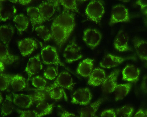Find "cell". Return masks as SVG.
I'll return each mask as SVG.
<instances>
[{"label": "cell", "instance_id": "1f68e13d", "mask_svg": "<svg viewBox=\"0 0 147 117\" xmlns=\"http://www.w3.org/2000/svg\"><path fill=\"white\" fill-rule=\"evenodd\" d=\"M34 31L37 36L44 42L49 41L52 39L51 31L45 26H38L35 28Z\"/></svg>", "mask_w": 147, "mask_h": 117}, {"label": "cell", "instance_id": "ab89813d", "mask_svg": "<svg viewBox=\"0 0 147 117\" xmlns=\"http://www.w3.org/2000/svg\"><path fill=\"white\" fill-rule=\"evenodd\" d=\"M101 117H113L117 116L116 112L113 109H108L105 110L101 112L100 114Z\"/></svg>", "mask_w": 147, "mask_h": 117}, {"label": "cell", "instance_id": "60d3db41", "mask_svg": "<svg viewBox=\"0 0 147 117\" xmlns=\"http://www.w3.org/2000/svg\"><path fill=\"white\" fill-rule=\"evenodd\" d=\"M135 117H146L147 116V110H145L142 109H139L134 115Z\"/></svg>", "mask_w": 147, "mask_h": 117}, {"label": "cell", "instance_id": "9c48e42d", "mask_svg": "<svg viewBox=\"0 0 147 117\" xmlns=\"http://www.w3.org/2000/svg\"><path fill=\"white\" fill-rule=\"evenodd\" d=\"M136 59V57L134 56L123 57L108 54L103 57L100 65L102 68H110L116 67L127 60Z\"/></svg>", "mask_w": 147, "mask_h": 117}, {"label": "cell", "instance_id": "4fadbf2b", "mask_svg": "<svg viewBox=\"0 0 147 117\" xmlns=\"http://www.w3.org/2000/svg\"><path fill=\"white\" fill-rule=\"evenodd\" d=\"M74 82L70 74L68 72L64 71L59 74L54 82L51 86L59 87L71 91L74 88Z\"/></svg>", "mask_w": 147, "mask_h": 117}, {"label": "cell", "instance_id": "8fae6325", "mask_svg": "<svg viewBox=\"0 0 147 117\" xmlns=\"http://www.w3.org/2000/svg\"><path fill=\"white\" fill-rule=\"evenodd\" d=\"M102 38L101 33L94 29H88L83 33V38L84 41L92 50L100 44Z\"/></svg>", "mask_w": 147, "mask_h": 117}, {"label": "cell", "instance_id": "ffe728a7", "mask_svg": "<svg viewBox=\"0 0 147 117\" xmlns=\"http://www.w3.org/2000/svg\"><path fill=\"white\" fill-rule=\"evenodd\" d=\"M132 42L138 55L142 61L147 63V41L139 37H136L134 38Z\"/></svg>", "mask_w": 147, "mask_h": 117}, {"label": "cell", "instance_id": "f6af8a7d", "mask_svg": "<svg viewBox=\"0 0 147 117\" xmlns=\"http://www.w3.org/2000/svg\"><path fill=\"white\" fill-rule=\"evenodd\" d=\"M0 63H1V73H3L5 70V65L1 62H0Z\"/></svg>", "mask_w": 147, "mask_h": 117}, {"label": "cell", "instance_id": "d6986e66", "mask_svg": "<svg viewBox=\"0 0 147 117\" xmlns=\"http://www.w3.org/2000/svg\"><path fill=\"white\" fill-rule=\"evenodd\" d=\"M19 56L11 53L8 48L1 42L0 43V62L5 65H9L14 64L18 61Z\"/></svg>", "mask_w": 147, "mask_h": 117}, {"label": "cell", "instance_id": "3957f363", "mask_svg": "<svg viewBox=\"0 0 147 117\" xmlns=\"http://www.w3.org/2000/svg\"><path fill=\"white\" fill-rule=\"evenodd\" d=\"M85 13L92 21L99 24L105 13L104 3L100 1H93L90 2L85 10Z\"/></svg>", "mask_w": 147, "mask_h": 117}, {"label": "cell", "instance_id": "603a6c76", "mask_svg": "<svg viewBox=\"0 0 147 117\" xmlns=\"http://www.w3.org/2000/svg\"><path fill=\"white\" fill-rule=\"evenodd\" d=\"M94 60L87 58L84 60L79 64L77 69V73L85 78L89 77L92 72L94 68Z\"/></svg>", "mask_w": 147, "mask_h": 117}, {"label": "cell", "instance_id": "ee69618b", "mask_svg": "<svg viewBox=\"0 0 147 117\" xmlns=\"http://www.w3.org/2000/svg\"><path fill=\"white\" fill-rule=\"evenodd\" d=\"M60 116L61 117H77L78 116L73 113L65 111L61 113Z\"/></svg>", "mask_w": 147, "mask_h": 117}, {"label": "cell", "instance_id": "d4e9b609", "mask_svg": "<svg viewBox=\"0 0 147 117\" xmlns=\"http://www.w3.org/2000/svg\"><path fill=\"white\" fill-rule=\"evenodd\" d=\"M15 33L14 28L11 26L5 25L0 27V39L2 42L8 48L10 43Z\"/></svg>", "mask_w": 147, "mask_h": 117}, {"label": "cell", "instance_id": "f35d334b", "mask_svg": "<svg viewBox=\"0 0 147 117\" xmlns=\"http://www.w3.org/2000/svg\"><path fill=\"white\" fill-rule=\"evenodd\" d=\"M136 3L140 7L143 15L146 17H147V0L137 1Z\"/></svg>", "mask_w": 147, "mask_h": 117}, {"label": "cell", "instance_id": "d6a6232c", "mask_svg": "<svg viewBox=\"0 0 147 117\" xmlns=\"http://www.w3.org/2000/svg\"><path fill=\"white\" fill-rule=\"evenodd\" d=\"M31 83L33 86L36 88V90H41L47 86V82L42 77L36 76L32 78Z\"/></svg>", "mask_w": 147, "mask_h": 117}, {"label": "cell", "instance_id": "f1b7e54d", "mask_svg": "<svg viewBox=\"0 0 147 117\" xmlns=\"http://www.w3.org/2000/svg\"><path fill=\"white\" fill-rule=\"evenodd\" d=\"M13 21L16 28L20 33L26 31L29 27V19L23 14H20L16 15Z\"/></svg>", "mask_w": 147, "mask_h": 117}, {"label": "cell", "instance_id": "4dcf8cb0", "mask_svg": "<svg viewBox=\"0 0 147 117\" xmlns=\"http://www.w3.org/2000/svg\"><path fill=\"white\" fill-rule=\"evenodd\" d=\"M15 104L13 98L9 95H7L1 104V114L2 116H6L11 114L14 109Z\"/></svg>", "mask_w": 147, "mask_h": 117}, {"label": "cell", "instance_id": "74e56055", "mask_svg": "<svg viewBox=\"0 0 147 117\" xmlns=\"http://www.w3.org/2000/svg\"><path fill=\"white\" fill-rule=\"evenodd\" d=\"M19 116L21 117H38L35 110H17Z\"/></svg>", "mask_w": 147, "mask_h": 117}, {"label": "cell", "instance_id": "484cf974", "mask_svg": "<svg viewBox=\"0 0 147 117\" xmlns=\"http://www.w3.org/2000/svg\"><path fill=\"white\" fill-rule=\"evenodd\" d=\"M44 90L48 93L50 98L56 101H59L64 98L67 99L66 93L64 89L58 86H47Z\"/></svg>", "mask_w": 147, "mask_h": 117}, {"label": "cell", "instance_id": "52a82bcc", "mask_svg": "<svg viewBox=\"0 0 147 117\" xmlns=\"http://www.w3.org/2000/svg\"><path fill=\"white\" fill-rule=\"evenodd\" d=\"M59 5V1H48L42 2L38 6L43 22L53 16Z\"/></svg>", "mask_w": 147, "mask_h": 117}, {"label": "cell", "instance_id": "cb8c5ba5", "mask_svg": "<svg viewBox=\"0 0 147 117\" xmlns=\"http://www.w3.org/2000/svg\"><path fill=\"white\" fill-rule=\"evenodd\" d=\"M100 98L95 102L88 104L80 111V116L81 117H94L98 110L105 99Z\"/></svg>", "mask_w": 147, "mask_h": 117}, {"label": "cell", "instance_id": "5b68a950", "mask_svg": "<svg viewBox=\"0 0 147 117\" xmlns=\"http://www.w3.org/2000/svg\"><path fill=\"white\" fill-rule=\"evenodd\" d=\"M63 57L65 62L70 64L77 61L82 57L80 47L74 39L66 46Z\"/></svg>", "mask_w": 147, "mask_h": 117}, {"label": "cell", "instance_id": "ac0fdd59", "mask_svg": "<svg viewBox=\"0 0 147 117\" xmlns=\"http://www.w3.org/2000/svg\"><path fill=\"white\" fill-rule=\"evenodd\" d=\"M122 74L123 80L131 82L136 83L139 79L140 70L135 66L128 64L123 68Z\"/></svg>", "mask_w": 147, "mask_h": 117}, {"label": "cell", "instance_id": "e575fe53", "mask_svg": "<svg viewBox=\"0 0 147 117\" xmlns=\"http://www.w3.org/2000/svg\"><path fill=\"white\" fill-rule=\"evenodd\" d=\"M60 4L62 5L65 10L70 11L79 13L77 1H59Z\"/></svg>", "mask_w": 147, "mask_h": 117}, {"label": "cell", "instance_id": "7c38bea8", "mask_svg": "<svg viewBox=\"0 0 147 117\" xmlns=\"http://www.w3.org/2000/svg\"><path fill=\"white\" fill-rule=\"evenodd\" d=\"M40 55L37 54L30 58L25 71L28 76V81L32 77L40 73L43 68Z\"/></svg>", "mask_w": 147, "mask_h": 117}, {"label": "cell", "instance_id": "d590c367", "mask_svg": "<svg viewBox=\"0 0 147 117\" xmlns=\"http://www.w3.org/2000/svg\"><path fill=\"white\" fill-rule=\"evenodd\" d=\"M134 109L129 105H125L119 108L116 110L117 115L119 117H131L134 113Z\"/></svg>", "mask_w": 147, "mask_h": 117}, {"label": "cell", "instance_id": "7a4b0ae2", "mask_svg": "<svg viewBox=\"0 0 147 117\" xmlns=\"http://www.w3.org/2000/svg\"><path fill=\"white\" fill-rule=\"evenodd\" d=\"M40 55L44 64L48 65L63 66L68 69L61 61L55 47L50 45L44 47L41 50Z\"/></svg>", "mask_w": 147, "mask_h": 117}, {"label": "cell", "instance_id": "bcb514c9", "mask_svg": "<svg viewBox=\"0 0 147 117\" xmlns=\"http://www.w3.org/2000/svg\"><path fill=\"white\" fill-rule=\"evenodd\" d=\"M4 100V98L2 93L1 92V94H0V103L1 104H2Z\"/></svg>", "mask_w": 147, "mask_h": 117}, {"label": "cell", "instance_id": "5bb4252c", "mask_svg": "<svg viewBox=\"0 0 147 117\" xmlns=\"http://www.w3.org/2000/svg\"><path fill=\"white\" fill-rule=\"evenodd\" d=\"M18 47L21 55L23 57H26L38 48V44L33 39L27 38L20 41L18 43Z\"/></svg>", "mask_w": 147, "mask_h": 117}, {"label": "cell", "instance_id": "8d00e7d4", "mask_svg": "<svg viewBox=\"0 0 147 117\" xmlns=\"http://www.w3.org/2000/svg\"><path fill=\"white\" fill-rule=\"evenodd\" d=\"M58 70L55 66H48L45 70L43 76L46 79L50 80H55L59 74Z\"/></svg>", "mask_w": 147, "mask_h": 117}, {"label": "cell", "instance_id": "7402d4cb", "mask_svg": "<svg viewBox=\"0 0 147 117\" xmlns=\"http://www.w3.org/2000/svg\"><path fill=\"white\" fill-rule=\"evenodd\" d=\"M27 13L32 26V31L44 22L38 7H30L27 9Z\"/></svg>", "mask_w": 147, "mask_h": 117}, {"label": "cell", "instance_id": "e0dca14e", "mask_svg": "<svg viewBox=\"0 0 147 117\" xmlns=\"http://www.w3.org/2000/svg\"><path fill=\"white\" fill-rule=\"evenodd\" d=\"M9 1H0V20L5 22L10 19L16 13V7Z\"/></svg>", "mask_w": 147, "mask_h": 117}, {"label": "cell", "instance_id": "44dd1931", "mask_svg": "<svg viewBox=\"0 0 147 117\" xmlns=\"http://www.w3.org/2000/svg\"><path fill=\"white\" fill-rule=\"evenodd\" d=\"M106 77V72L103 69L96 68L89 77L88 84L93 87L99 86L102 85Z\"/></svg>", "mask_w": 147, "mask_h": 117}, {"label": "cell", "instance_id": "30bf717a", "mask_svg": "<svg viewBox=\"0 0 147 117\" xmlns=\"http://www.w3.org/2000/svg\"><path fill=\"white\" fill-rule=\"evenodd\" d=\"M92 98V94L89 88H81L74 92L71 102L73 104L86 106L89 104Z\"/></svg>", "mask_w": 147, "mask_h": 117}, {"label": "cell", "instance_id": "836d02e7", "mask_svg": "<svg viewBox=\"0 0 147 117\" xmlns=\"http://www.w3.org/2000/svg\"><path fill=\"white\" fill-rule=\"evenodd\" d=\"M12 75L1 73L0 74V90L4 91L10 86Z\"/></svg>", "mask_w": 147, "mask_h": 117}, {"label": "cell", "instance_id": "277c9868", "mask_svg": "<svg viewBox=\"0 0 147 117\" xmlns=\"http://www.w3.org/2000/svg\"><path fill=\"white\" fill-rule=\"evenodd\" d=\"M53 22L64 29L71 35L76 25L74 15L71 12L65 10L59 14Z\"/></svg>", "mask_w": 147, "mask_h": 117}, {"label": "cell", "instance_id": "ba28073f", "mask_svg": "<svg viewBox=\"0 0 147 117\" xmlns=\"http://www.w3.org/2000/svg\"><path fill=\"white\" fill-rule=\"evenodd\" d=\"M51 31L52 39L60 49L64 46L71 35L64 29L53 22Z\"/></svg>", "mask_w": 147, "mask_h": 117}, {"label": "cell", "instance_id": "b9f144b4", "mask_svg": "<svg viewBox=\"0 0 147 117\" xmlns=\"http://www.w3.org/2000/svg\"><path fill=\"white\" fill-rule=\"evenodd\" d=\"M141 88L142 90L147 93V75L144 76L142 82Z\"/></svg>", "mask_w": 147, "mask_h": 117}, {"label": "cell", "instance_id": "2e32d148", "mask_svg": "<svg viewBox=\"0 0 147 117\" xmlns=\"http://www.w3.org/2000/svg\"><path fill=\"white\" fill-rule=\"evenodd\" d=\"M119 72V69L115 70L105 78L101 85L102 90L105 94L113 92L117 85V80Z\"/></svg>", "mask_w": 147, "mask_h": 117}, {"label": "cell", "instance_id": "f546056e", "mask_svg": "<svg viewBox=\"0 0 147 117\" xmlns=\"http://www.w3.org/2000/svg\"><path fill=\"white\" fill-rule=\"evenodd\" d=\"M53 104L48 103L46 101L37 103L35 110L38 117H42L51 114L54 109Z\"/></svg>", "mask_w": 147, "mask_h": 117}, {"label": "cell", "instance_id": "8992f818", "mask_svg": "<svg viewBox=\"0 0 147 117\" xmlns=\"http://www.w3.org/2000/svg\"><path fill=\"white\" fill-rule=\"evenodd\" d=\"M130 19L127 8L123 5L118 4L112 8L109 24L112 25L118 23L128 22Z\"/></svg>", "mask_w": 147, "mask_h": 117}, {"label": "cell", "instance_id": "83f0119b", "mask_svg": "<svg viewBox=\"0 0 147 117\" xmlns=\"http://www.w3.org/2000/svg\"><path fill=\"white\" fill-rule=\"evenodd\" d=\"M27 81L25 78L18 74L12 75L10 86L16 92L21 91L27 87Z\"/></svg>", "mask_w": 147, "mask_h": 117}, {"label": "cell", "instance_id": "7bdbcfd3", "mask_svg": "<svg viewBox=\"0 0 147 117\" xmlns=\"http://www.w3.org/2000/svg\"><path fill=\"white\" fill-rule=\"evenodd\" d=\"M9 1L12 3L18 4L22 5H26L32 2V1Z\"/></svg>", "mask_w": 147, "mask_h": 117}, {"label": "cell", "instance_id": "9a60e30c", "mask_svg": "<svg viewBox=\"0 0 147 117\" xmlns=\"http://www.w3.org/2000/svg\"><path fill=\"white\" fill-rule=\"evenodd\" d=\"M129 37L123 30H120L117 33L114 41L115 48L119 52L131 50L129 44Z\"/></svg>", "mask_w": 147, "mask_h": 117}, {"label": "cell", "instance_id": "4316f807", "mask_svg": "<svg viewBox=\"0 0 147 117\" xmlns=\"http://www.w3.org/2000/svg\"><path fill=\"white\" fill-rule=\"evenodd\" d=\"M131 87L132 85L130 83L117 84L113 91L115 100L123 99L128 94Z\"/></svg>", "mask_w": 147, "mask_h": 117}, {"label": "cell", "instance_id": "6da1fadb", "mask_svg": "<svg viewBox=\"0 0 147 117\" xmlns=\"http://www.w3.org/2000/svg\"><path fill=\"white\" fill-rule=\"evenodd\" d=\"M32 94H14L13 100L15 105L22 109L30 108L35 103L47 101L50 98L48 93L43 90H37Z\"/></svg>", "mask_w": 147, "mask_h": 117}]
</instances>
